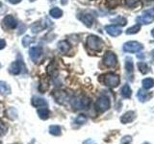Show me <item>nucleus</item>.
<instances>
[{
	"mask_svg": "<svg viewBox=\"0 0 154 144\" xmlns=\"http://www.w3.org/2000/svg\"><path fill=\"white\" fill-rule=\"evenodd\" d=\"M91 101L88 97L84 95H79L71 99V106L76 110L87 109L90 106Z\"/></svg>",
	"mask_w": 154,
	"mask_h": 144,
	"instance_id": "nucleus-1",
	"label": "nucleus"
},
{
	"mask_svg": "<svg viewBox=\"0 0 154 144\" xmlns=\"http://www.w3.org/2000/svg\"><path fill=\"white\" fill-rule=\"evenodd\" d=\"M87 45H88L90 49L94 51H100L104 45V42L100 38L91 35L89 36L88 38H87Z\"/></svg>",
	"mask_w": 154,
	"mask_h": 144,
	"instance_id": "nucleus-2",
	"label": "nucleus"
},
{
	"mask_svg": "<svg viewBox=\"0 0 154 144\" xmlns=\"http://www.w3.org/2000/svg\"><path fill=\"white\" fill-rule=\"evenodd\" d=\"M110 105H111L110 100H109V98L107 97V96L101 95L100 97H98L97 101H96L95 108L99 112H104L107 110H109Z\"/></svg>",
	"mask_w": 154,
	"mask_h": 144,
	"instance_id": "nucleus-3",
	"label": "nucleus"
},
{
	"mask_svg": "<svg viewBox=\"0 0 154 144\" xmlns=\"http://www.w3.org/2000/svg\"><path fill=\"white\" fill-rule=\"evenodd\" d=\"M103 77V83L109 88H116L119 85V77L114 73H107Z\"/></svg>",
	"mask_w": 154,
	"mask_h": 144,
	"instance_id": "nucleus-4",
	"label": "nucleus"
},
{
	"mask_svg": "<svg viewBox=\"0 0 154 144\" xmlns=\"http://www.w3.org/2000/svg\"><path fill=\"white\" fill-rule=\"evenodd\" d=\"M154 20V8L143 12L142 16L137 17V21L141 24H150Z\"/></svg>",
	"mask_w": 154,
	"mask_h": 144,
	"instance_id": "nucleus-5",
	"label": "nucleus"
},
{
	"mask_svg": "<svg viewBox=\"0 0 154 144\" xmlns=\"http://www.w3.org/2000/svg\"><path fill=\"white\" fill-rule=\"evenodd\" d=\"M143 44L137 41H128L123 44V50L128 53H138L143 50Z\"/></svg>",
	"mask_w": 154,
	"mask_h": 144,
	"instance_id": "nucleus-6",
	"label": "nucleus"
},
{
	"mask_svg": "<svg viewBox=\"0 0 154 144\" xmlns=\"http://www.w3.org/2000/svg\"><path fill=\"white\" fill-rule=\"evenodd\" d=\"M103 62L106 66L108 67H113L117 64V57L114 54L113 52L108 51L106 52V54L104 55L103 58Z\"/></svg>",
	"mask_w": 154,
	"mask_h": 144,
	"instance_id": "nucleus-7",
	"label": "nucleus"
},
{
	"mask_svg": "<svg viewBox=\"0 0 154 144\" xmlns=\"http://www.w3.org/2000/svg\"><path fill=\"white\" fill-rule=\"evenodd\" d=\"M42 54V48L41 46L32 47V48H30V50H29V55H30V58L32 59V61L35 62L40 59Z\"/></svg>",
	"mask_w": 154,
	"mask_h": 144,
	"instance_id": "nucleus-8",
	"label": "nucleus"
},
{
	"mask_svg": "<svg viewBox=\"0 0 154 144\" xmlns=\"http://www.w3.org/2000/svg\"><path fill=\"white\" fill-rule=\"evenodd\" d=\"M105 30H106V32H107L110 36H112V37H118L122 32V29H120L119 27H118V26H116V25H108V26H106Z\"/></svg>",
	"mask_w": 154,
	"mask_h": 144,
	"instance_id": "nucleus-9",
	"label": "nucleus"
},
{
	"mask_svg": "<svg viewBox=\"0 0 154 144\" xmlns=\"http://www.w3.org/2000/svg\"><path fill=\"white\" fill-rule=\"evenodd\" d=\"M17 20L13 16H7L3 19V24L5 27H7L9 29H14L17 27Z\"/></svg>",
	"mask_w": 154,
	"mask_h": 144,
	"instance_id": "nucleus-10",
	"label": "nucleus"
},
{
	"mask_svg": "<svg viewBox=\"0 0 154 144\" xmlns=\"http://www.w3.org/2000/svg\"><path fill=\"white\" fill-rule=\"evenodd\" d=\"M79 18H80V20L88 27H91L94 23V16H91V14H80Z\"/></svg>",
	"mask_w": 154,
	"mask_h": 144,
	"instance_id": "nucleus-11",
	"label": "nucleus"
},
{
	"mask_svg": "<svg viewBox=\"0 0 154 144\" xmlns=\"http://www.w3.org/2000/svg\"><path fill=\"white\" fill-rule=\"evenodd\" d=\"M135 118H136V113L132 112V110H130V112H125L122 116L120 117V121L123 124H127V123L132 122Z\"/></svg>",
	"mask_w": 154,
	"mask_h": 144,
	"instance_id": "nucleus-12",
	"label": "nucleus"
},
{
	"mask_svg": "<svg viewBox=\"0 0 154 144\" xmlns=\"http://www.w3.org/2000/svg\"><path fill=\"white\" fill-rule=\"evenodd\" d=\"M32 105L36 108H47V102L41 97H33Z\"/></svg>",
	"mask_w": 154,
	"mask_h": 144,
	"instance_id": "nucleus-13",
	"label": "nucleus"
},
{
	"mask_svg": "<svg viewBox=\"0 0 154 144\" xmlns=\"http://www.w3.org/2000/svg\"><path fill=\"white\" fill-rule=\"evenodd\" d=\"M21 65L22 64L19 62H14L10 66V72L14 75H17L21 72Z\"/></svg>",
	"mask_w": 154,
	"mask_h": 144,
	"instance_id": "nucleus-14",
	"label": "nucleus"
},
{
	"mask_svg": "<svg viewBox=\"0 0 154 144\" xmlns=\"http://www.w3.org/2000/svg\"><path fill=\"white\" fill-rule=\"evenodd\" d=\"M137 96H138V98H139L140 101H141V102H146V101H148L149 99L151 98L152 94L148 93V92H146V91H144L143 89H140L138 91Z\"/></svg>",
	"mask_w": 154,
	"mask_h": 144,
	"instance_id": "nucleus-15",
	"label": "nucleus"
},
{
	"mask_svg": "<svg viewBox=\"0 0 154 144\" xmlns=\"http://www.w3.org/2000/svg\"><path fill=\"white\" fill-rule=\"evenodd\" d=\"M125 69L129 76H133V62L131 58H126L125 60ZM130 79L133 80L132 77H130Z\"/></svg>",
	"mask_w": 154,
	"mask_h": 144,
	"instance_id": "nucleus-16",
	"label": "nucleus"
},
{
	"mask_svg": "<svg viewBox=\"0 0 154 144\" xmlns=\"http://www.w3.org/2000/svg\"><path fill=\"white\" fill-rule=\"evenodd\" d=\"M53 96L55 97L56 101L58 103L60 104H63L64 103V100H66L67 99V95L65 91H55Z\"/></svg>",
	"mask_w": 154,
	"mask_h": 144,
	"instance_id": "nucleus-17",
	"label": "nucleus"
},
{
	"mask_svg": "<svg viewBox=\"0 0 154 144\" xmlns=\"http://www.w3.org/2000/svg\"><path fill=\"white\" fill-rule=\"evenodd\" d=\"M45 27H46V25L45 22L42 23V21H38V22H35L31 26V30L33 33H38V32L42 31Z\"/></svg>",
	"mask_w": 154,
	"mask_h": 144,
	"instance_id": "nucleus-18",
	"label": "nucleus"
},
{
	"mask_svg": "<svg viewBox=\"0 0 154 144\" xmlns=\"http://www.w3.org/2000/svg\"><path fill=\"white\" fill-rule=\"evenodd\" d=\"M38 115L40 116L41 119L45 120L49 117V110L47 108H42L40 110H38Z\"/></svg>",
	"mask_w": 154,
	"mask_h": 144,
	"instance_id": "nucleus-19",
	"label": "nucleus"
},
{
	"mask_svg": "<svg viewBox=\"0 0 154 144\" xmlns=\"http://www.w3.org/2000/svg\"><path fill=\"white\" fill-rule=\"evenodd\" d=\"M58 48H59V50L61 52L66 53V52H69L70 46H69V44L66 40H62V41H60L59 43H58Z\"/></svg>",
	"mask_w": 154,
	"mask_h": 144,
	"instance_id": "nucleus-20",
	"label": "nucleus"
},
{
	"mask_svg": "<svg viewBox=\"0 0 154 144\" xmlns=\"http://www.w3.org/2000/svg\"><path fill=\"white\" fill-rule=\"evenodd\" d=\"M11 88L10 86L3 81H0V93L1 94H10Z\"/></svg>",
	"mask_w": 154,
	"mask_h": 144,
	"instance_id": "nucleus-21",
	"label": "nucleus"
},
{
	"mask_svg": "<svg viewBox=\"0 0 154 144\" xmlns=\"http://www.w3.org/2000/svg\"><path fill=\"white\" fill-rule=\"evenodd\" d=\"M132 94V90L128 85H124L122 88V95L124 98H129Z\"/></svg>",
	"mask_w": 154,
	"mask_h": 144,
	"instance_id": "nucleus-22",
	"label": "nucleus"
},
{
	"mask_svg": "<svg viewBox=\"0 0 154 144\" xmlns=\"http://www.w3.org/2000/svg\"><path fill=\"white\" fill-rule=\"evenodd\" d=\"M49 14H50V16H51L52 17H54V18H59V17H61V16H63V11H62L61 9H59V8L54 7L53 9L50 10Z\"/></svg>",
	"mask_w": 154,
	"mask_h": 144,
	"instance_id": "nucleus-23",
	"label": "nucleus"
},
{
	"mask_svg": "<svg viewBox=\"0 0 154 144\" xmlns=\"http://www.w3.org/2000/svg\"><path fill=\"white\" fill-rule=\"evenodd\" d=\"M143 88L149 89L154 86V80L152 78H146L143 80Z\"/></svg>",
	"mask_w": 154,
	"mask_h": 144,
	"instance_id": "nucleus-24",
	"label": "nucleus"
},
{
	"mask_svg": "<svg viewBox=\"0 0 154 144\" xmlns=\"http://www.w3.org/2000/svg\"><path fill=\"white\" fill-rule=\"evenodd\" d=\"M138 68H139V70L141 71L143 74H146L147 72L149 71L148 65L146 64V62H138Z\"/></svg>",
	"mask_w": 154,
	"mask_h": 144,
	"instance_id": "nucleus-25",
	"label": "nucleus"
},
{
	"mask_svg": "<svg viewBox=\"0 0 154 144\" xmlns=\"http://www.w3.org/2000/svg\"><path fill=\"white\" fill-rule=\"evenodd\" d=\"M49 133L53 136H60L61 134V128L57 125H53L49 127Z\"/></svg>",
	"mask_w": 154,
	"mask_h": 144,
	"instance_id": "nucleus-26",
	"label": "nucleus"
},
{
	"mask_svg": "<svg viewBox=\"0 0 154 144\" xmlns=\"http://www.w3.org/2000/svg\"><path fill=\"white\" fill-rule=\"evenodd\" d=\"M106 6L110 9H114L119 5V0H105Z\"/></svg>",
	"mask_w": 154,
	"mask_h": 144,
	"instance_id": "nucleus-27",
	"label": "nucleus"
},
{
	"mask_svg": "<svg viewBox=\"0 0 154 144\" xmlns=\"http://www.w3.org/2000/svg\"><path fill=\"white\" fill-rule=\"evenodd\" d=\"M112 21H113L114 23H116V24H118V25H120V26L126 25V23H127L126 18H124V17H122V16H118V17H116L115 19H113Z\"/></svg>",
	"mask_w": 154,
	"mask_h": 144,
	"instance_id": "nucleus-28",
	"label": "nucleus"
},
{
	"mask_svg": "<svg viewBox=\"0 0 154 144\" xmlns=\"http://www.w3.org/2000/svg\"><path fill=\"white\" fill-rule=\"evenodd\" d=\"M140 29H141V27H140L139 24H137V25H135L131 28H129L127 29V31H126V34L127 35H133V34H136L140 31Z\"/></svg>",
	"mask_w": 154,
	"mask_h": 144,
	"instance_id": "nucleus-29",
	"label": "nucleus"
},
{
	"mask_svg": "<svg viewBox=\"0 0 154 144\" xmlns=\"http://www.w3.org/2000/svg\"><path fill=\"white\" fill-rule=\"evenodd\" d=\"M87 122V117L85 116L84 114H80L77 116V118L75 119V123L76 124H79V125H82V124H85Z\"/></svg>",
	"mask_w": 154,
	"mask_h": 144,
	"instance_id": "nucleus-30",
	"label": "nucleus"
},
{
	"mask_svg": "<svg viewBox=\"0 0 154 144\" xmlns=\"http://www.w3.org/2000/svg\"><path fill=\"white\" fill-rule=\"evenodd\" d=\"M140 0H125V4L129 8H134L139 4Z\"/></svg>",
	"mask_w": 154,
	"mask_h": 144,
	"instance_id": "nucleus-31",
	"label": "nucleus"
},
{
	"mask_svg": "<svg viewBox=\"0 0 154 144\" xmlns=\"http://www.w3.org/2000/svg\"><path fill=\"white\" fill-rule=\"evenodd\" d=\"M31 42H32V40H31V38H30V37L26 36V37H24V38H22V45H23L24 47L29 46V45L31 44Z\"/></svg>",
	"mask_w": 154,
	"mask_h": 144,
	"instance_id": "nucleus-32",
	"label": "nucleus"
},
{
	"mask_svg": "<svg viewBox=\"0 0 154 144\" xmlns=\"http://www.w3.org/2000/svg\"><path fill=\"white\" fill-rule=\"evenodd\" d=\"M132 141V138L131 137H130V136H124L122 139V144H129L130 142H131Z\"/></svg>",
	"mask_w": 154,
	"mask_h": 144,
	"instance_id": "nucleus-33",
	"label": "nucleus"
},
{
	"mask_svg": "<svg viewBox=\"0 0 154 144\" xmlns=\"http://www.w3.org/2000/svg\"><path fill=\"white\" fill-rule=\"evenodd\" d=\"M6 129H7L6 126H5V125L2 122H0V136L6 133Z\"/></svg>",
	"mask_w": 154,
	"mask_h": 144,
	"instance_id": "nucleus-34",
	"label": "nucleus"
},
{
	"mask_svg": "<svg viewBox=\"0 0 154 144\" xmlns=\"http://www.w3.org/2000/svg\"><path fill=\"white\" fill-rule=\"evenodd\" d=\"M20 25H21V28L20 27H19V32H18V34H19V35H20V34H23L24 33V31H25V25H24V24H20Z\"/></svg>",
	"mask_w": 154,
	"mask_h": 144,
	"instance_id": "nucleus-35",
	"label": "nucleus"
},
{
	"mask_svg": "<svg viewBox=\"0 0 154 144\" xmlns=\"http://www.w3.org/2000/svg\"><path fill=\"white\" fill-rule=\"evenodd\" d=\"M5 46H6V41L4 40H0V50L3 49Z\"/></svg>",
	"mask_w": 154,
	"mask_h": 144,
	"instance_id": "nucleus-36",
	"label": "nucleus"
},
{
	"mask_svg": "<svg viewBox=\"0 0 154 144\" xmlns=\"http://www.w3.org/2000/svg\"><path fill=\"white\" fill-rule=\"evenodd\" d=\"M84 144H96L94 140H91V139H87L86 141H84Z\"/></svg>",
	"mask_w": 154,
	"mask_h": 144,
	"instance_id": "nucleus-37",
	"label": "nucleus"
},
{
	"mask_svg": "<svg viewBox=\"0 0 154 144\" xmlns=\"http://www.w3.org/2000/svg\"><path fill=\"white\" fill-rule=\"evenodd\" d=\"M20 1H21V0H9V2L12 3V4H17V3H19Z\"/></svg>",
	"mask_w": 154,
	"mask_h": 144,
	"instance_id": "nucleus-38",
	"label": "nucleus"
},
{
	"mask_svg": "<svg viewBox=\"0 0 154 144\" xmlns=\"http://www.w3.org/2000/svg\"><path fill=\"white\" fill-rule=\"evenodd\" d=\"M3 113H4V110H3V108H2V105L0 104V117L2 116Z\"/></svg>",
	"mask_w": 154,
	"mask_h": 144,
	"instance_id": "nucleus-39",
	"label": "nucleus"
},
{
	"mask_svg": "<svg viewBox=\"0 0 154 144\" xmlns=\"http://www.w3.org/2000/svg\"><path fill=\"white\" fill-rule=\"evenodd\" d=\"M152 62L154 64V52H153V54H152Z\"/></svg>",
	"mask_w": 154,
	"mask_h": 144,
	"instance_id": "nucleus-40",
	"label": "nucleus"
},
{
	"mask_svg": "<svg viewBox=\"0 0 154 144\" xmlns=\"http://www.w3.org/2000/svg\"><path fill=\"white\" fill-rule=\"evenodd\" d=\"M151 35H152V37H154V29L151 31Z\"/></svg>",
	"mask_w": 154,
	"mask_h": 144,
	"instance_id": "nucleus-41",
	"label": "nucleus"
},
{
	"mask_svg": "<svg viewBox=\"0 0 154 144\" xmlns=\"http://www.w3.org/2000/svg\"><path fill=\"white\" fill-rule=\"evenodd\" d=\"M66 3V0H63V1H62V4H65Z\"/></svg>",
	"mask_w": 154,
	"mask_h": 144,
	"instance_id": "nucleus-42",
	"label": "nucleus"
},
{
	"mask_svg": "<svg viewBox=\"0 0 154 144\" xmlns=\"http://www.w3.org/2000/svg\"><path fill=\"white\" fill-rule=\"evenodd\" d=\"M146 1H148L149 2V1H152V0H146Z\"/></svg>",
	"mask_w": 154,
	"mask_h": 144,
	"instance_id": "nucleus-43",
	"label": "nucleus"
},
{
	"mask_svg": "<svg viewBox=\"0 0 154 144\" xmlns=\"http://www.w3.org/2000/svg\"><path fill=\"white\" fill-rule=\"evenodd\" d=\"M30 1H31V2H33V1H35V0H30Z\"/></svg>",
	"mask_w": 154,
	"mask_h": 144,
	"instance_id": "nucleus-44",
	"label": "nucleus"
},
{
	"mask_svg": "<svg viewBox=\"0 0 154 144\" xmlns=\"http://www.w3.org/2000/svg\"><path fill=\"white\" fill-rule=\"evenodd\" d=\"M50 1H55V0H50Z\"/></svg>",
	"mask_w": 154,
	"mask_h": 144,
	"instance_id": "nucleus-45",
	"label": "nucleus"
},
{
	"mask_svg": "<svg viewBox=\"0 0 154 144\" xmlns=\"http://www.w3.org/2000/svg\"><path fill=\"white\" fill-rule=\"evenodd\" d=\"M143 144H149V143H143Z\"/></svg>",
	"mask_w": 154,
	"mask_h": 144,
	"instance_id": "nucleus-46",
	"label": "nucleus"
},
{
	"mask_svg": "<svg viewBox=\"0 0 154 144\" xmlns=\"http://www.w3.org/2000/svg\"><path fill=\"white\" fill-rule=\"evenodd\" d=\"M0 144H2V143H1V141H0Z\"/></svg>",
	"mask_w": 154,
	"mask_h": 144,
	"instance_id": "nucleus-47",
	"label": "nucleus"
},
{
	"mask_svg": "<svg viewBox=\"0 0 154 144\" xmlns=\"http://www.w3.org/2000/svg\"><path fill=\"white\" fill-rule=\"evenodd\" d=\"M0 67H1V64H0Z\"/></svg>",
	"mask_w": 154,
	"mask_h": 144,
	"instance_id": "nucleus-48",
	"label": "nucleus"
}]
</instances>
